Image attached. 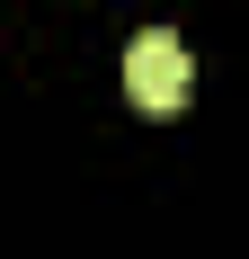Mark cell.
<instances>
[{
    "label": "cell",
    "instance_id": "obj_1",
    "mask_svg": "<svg viewBox=\"0 0 249 259\" xmlns=\"http://www.w3.org/2000/svg\"><path fill=\"white\" fill-rule=\"evenodd\" d=\"M187 80H196V63H187V45H178L169 27H143L125 45V99L134 107L169 116V107H187Z\"/></svg>",
    "mask_w": 249,
    "mask_h": 259
}]
</instances>
